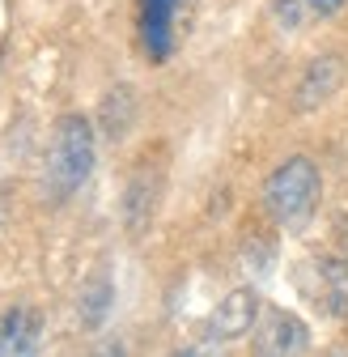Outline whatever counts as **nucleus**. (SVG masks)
I'll return each mask as SVG.
<instances>
[{"instance_id": "nucleus-3", "label": "nucleus", "mask_w": 348, "mask_h": 357, "mask_svg": "<svg viewBox=\"0 0 348 357\" xmlns=\"http://www.w3.org/2000/svg\"><path fill=\"white\" fill-rule=\"evenodd\" d=\"M251 353L255 357H310L306 319L285 310V306H264L255 332H251Z\"/></svg>"}, {"instance_id": "nucleus-1", "label": "nucleus", "mask_w": 348, "mask_h": 357, "mask_svg": "<svg viewBox=\"0 0 348 357\" xmlns=\"http://www.w3.org/2000/svg\"><path fill=\"white\" fill-rule=\"evenodd\" d=\"M98 162V132L81 111H68L52 128V145H47V170H42V192L52 204H68L85 178L94 174Z\"/></svg>"}, {"instance_id": "nucleus-5", "label": "nucleus", "mask_w": 348, "mask_h": 357, "mask_svg": "<svg viewBox=\"0 0 348 357\" xmlns=\"http://www.w3.org/2000/svg\"><path fill=\"white\" fill-rule=\"evenodd\" d=\"M301 289L306 298L331 319L348 315V255H315L306 268H301Z\"/></svg>"}, {"instance_id": "nucleus-2", "label": "nucleus", "mask_w": 348, "mask_h": 357, "mask_svg": "<svg viewBox=\"0 0 348 357\" xmlns=\"http://www.w3.org/2000/svg\"><path fill=\"white\" fill-rule=\"evenodd\" d=\"M323 200V174L306 153L285 158L264 183V208L280 230H306Z\"/></svg>"}, {"instance_id": "nucleus-14", "label": "nucleus", "mask_w": 348, "mask_h": 357, "mask_svg": "<svg viewBox=\"0 0 348 357\" xmlns=\"http://www.w3.org/2000/svg\"><path fill=\"white\" fill-rule=\"evenodd\" d=\"M306 9H310L315 17H323V22H331V17H340V13L348 9V0H306Z\"/></svg>"}, {"instance_id": "nucleus-15", "label": "nucleus", "mask_w": 348, "mask_h": 357, "mask_svg": "<svg viewBox=\"0 0 348 357\" xmlns=\"http://www.w3.org/2000/svg\"><path fill=\"white\" fill-rule=\"evenodd\" d=\"M98 357H127V353L119 344H106V349H98Z\"/></svg>"}, {"instance_id": "nucleus-7", "label": "nucleus", "mask_w": 348, "mask_h": 357, "mask_svg": "<svg viewBox=\"0 0 348 357\" xmlns=\"http://www.w3.org/2000/svg\"><path fill=\"white\" fill-rule=\"evenodd\" d=\"M344 85V56L340 52H323L301 68L297 85H293V107L297 111H319L323 102H331Z\"/></svg>"}, {"instance_id": "nucleus-11", "label": "nucleus", "mask_w": 348, "mask_h": 357, "mask_svg": "<svg viewBox=\"0 0 348 357\" xmlns=\"http://www.w3.org/2000/svg\"><path fill=\"white\" fill-rule=\"evenodd\" d=\"M111 302H115V289H111V281L98 273L90 285L81 289V324H85V328H98V324L111 315Z\"/></svg>"}, {"instance_id": "nucleus-4", "label": "nucleus", "mask_w": 348, "mask_h": 357, "mask_svg": "<svg viewBox=\"0 0 348 357\" xmlns=\"http://www.w3.org/2000/svg\"><path fill=\"white\" fill-rule=\"evenodd\" d=\"M187 0H136V34L153 64H166L179 43V17Z\"/></svg>"}, {"instance_id": "nucleus-12", "label": "nucleus", "mask_w": 348, "mask_h": 357, "mask_svg": "<svg viewBox=\"0 0 348 357\" xmlns=\"http://www.w3.org/2000/svg\"><path fill=\"white\" fill-rule=\"evenodd\" d=\"M226 353V340H216V336H208V332H200L196 340H187V344H179L170 357H221Z\"/></svg>"}, {"instance_id": "nucleus-9", "label": "nucleus", "mask_w": 348, "mask_h": 357, "mask_svg": "<svg viewBox=\"0 0 348 357\" xmlns=\"http://www.w3.org/2000/svg\"><path fill=\"white\" fill-rule=\"evenodd\" d=\"M157 174H149V166H141L132 174V183H127L123 192V221H127V230L132 234H145L149 230V221H153V208H157Z\"/></svg>"}, {"instance_id": "nucleus-13", "label": "nucleus", "mask_w": 348, "mask_h": 357, "mask_svg": "<svg viewBox=\"0 0 348 357\" xmlns=\"http://www.w3.org/2000/svg\"><path fill=\"white\" fill-rule=\"evenodd\" d=\"M272 13H276V22L285 26V30H297L301 22H306V0H272Z\"/></svg>"}, {"instance_id": "nucleus-10", "label": "nucleus", "mask_w": 348, "mask_h": 357, "mask_svg": "<svg viewBox=\"0 0 348 357\" xmlns=\"http://www.w3.org/2000/svg\"><path fill=\"white\" fill-rule=\"evenodd\" d=\"M132 115H136V94H132V85H115L106 89V98H102V128H106V137H123L127 128H132Z\"/></svg>"}, {"instance_id": "nucleus-6", "label": "nucleus", "mask_w": 348, "mask_h": 357, "mask_svg": "<svg viewBox=\"0 0 348 357\" xmlns=\"http://www.w3.org/2000/svg\"><path fill=\"white\" fill-rule=\"evenodd\" d=\"M259 310H264V302H259L255 289H246V285L242 289H230L221 302L212 306V315L204 319V332L216 336V340H226V344H234V340H242V336L255 332Z\"/></svg>"}, {"instance_id": "nucleus-8", "label": "nucleus", "mask_w": 348, "mask_h": 357, "mask_svg": "<svg viewBox=\"0 0 348 357\" xmlns=\"http://www.w3.org/2000/svg\"><path fill=\"white\" fill-rule=\"evenodd\" d=\"M42 349V315L38 306L17 302L0 315V357H38Z\"/></svg>"}]
</instances>
